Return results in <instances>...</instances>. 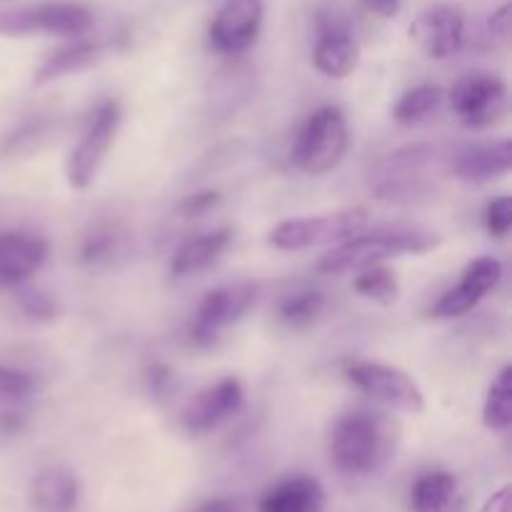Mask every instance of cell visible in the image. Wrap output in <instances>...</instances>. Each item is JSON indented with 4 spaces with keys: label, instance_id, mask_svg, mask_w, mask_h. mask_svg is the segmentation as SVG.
<instances>
[{
    "label": "cell",
    "instance_id": "cell-21",
    "mask_svg": "<svg viewBox=\"0 0 512 512\" xmlns=\"http://www.w3.org/2000/svg\"><path fill=\"white\" fill-rule=\"evenodd\" d=\"M125 258V233L115 225H98L90 230L80 245V265L90 273H103Z\"/></svg>",
    "mask_w": 512,
    "mask_h": 512
},
{
    "label": "cell",
    "instance_id": "cell-4",
    "mask_svg": "<svg viewBox=\"0 0 512 512\" xmlns=\"http://www.w3.org/2000/svg\"><path fill=\"white\" fill-rule=\"evenodd\" d=\"M368 213L363 208L340 210L318 218L283 220L270 230V245L278 250H305L318 245H338L355 238L368 228Z\"/></svg>",
    "mask_w": 512,
    "mask_h": 512
},
{
    "label": "cell",
    "instance_id": "cell-28",
    "mask_svg": "<svg viewBox=\"0 0 512 512\" xmlns=\"http://www.w3.org/2000/svg\"><path fill=\"white\" fill-rule=\"evenodd\" d=\"M15 303L23 310L25 318L35 320V323H53L58 318V303L50 298L48 293L38 288H23L15 293Z\"/></svg>",
    "mask_w": 512,
    "mask_h": 512
},
{
    "label": "cell",
    "instance_id": "cell-36",
    "mask_svg": "<svg viewBox=\"0 0 512 512\" xmlns=\"http://www.w3.org/2000/svg\"><path fill=\"white\" fill-rule=\"evenodd\" d=\"M363 5L370 10V13L378 15V18L390 20L400 13L403 0H363Z\"/></svg>",
    "mask_w": 512,
    "mask_h": 512
},
{
    "label": "cell",
    "instance_id": "cell-25",
    "mask_svg": "<svg viewBox=\"0 0 512 512\" xmlns=\"http://www.w3.org/2000/svg\"><path fill=\"white\" fill-rule=\"evenodd\" d=\"M353 290L380 305H393L400 298L398 275L385 268L383 263L368 265V268L360 270L358 278L353 280Z\"/></svg>",
    "mask_w": 512,
    "mask_h": 512
},
{
    "label": "cell",
    "instance_id": "cell-16",
    "mask_svg": "<svg viewBox=\"0 0 512 512\" xmlns=\"http://www.w3.org/2000/svg\"><path fill=\"white\" fill-rule=\"evenodd\" d=\"M512 168V143L508 138L475 143L450 155V173L465 183H488L503 178Z\"/></svg>",
    "mask_w": 512,
    "mask_h": 512
},
{
    "label": "cell",
    "instance_id": "cell-6",
    "mask_svg": "<svg viewBox=\"0 0 512 512\" xmlns=\"http://www.w3.org/2000/svg\"><path fill=\"white\" fill-rule=\"evenodd\" d=\"M93 28V13L80 3H38L28 8L0 10V35L23 38V35H83Z\"/></svg>",
    "mask_w": 512,
    "mask_h": 512
},
{
    "label": "cell",
    "instance_id": "cell-35",
    "mask_svg": "<svg viewBox=\"0 0 512 512\" xmlns=\"http://www.w3.org/2000/svg\"><path fill=\"white\" fill-rule=\"evenodd\" d=\"M480 512H512V488L510 485H503L498 493L490 495L485 500V505L480 508Z\"/></svg>",
    "mask_w": 512,
    "mask_h": 512
},
{
    "label": "cell",
    "instance_id": "cell-29",
    "mask_svg": "<svg viewBox=\"0 0 512 512\" xmlns=\"http://www.w3.org/2000/svg\"><path fill=\"white\" fill-rule=\"evenodd\" d=\"M50 140V128L45 123H40V120H35V123H28L23 125V128L18 130V133H13L8 138V143H5V153H35V150L40 148L43 143H48Z\"/></svg>",
    "mask_w": 512,
    "mask_h": 512
},
{
    "label": "cell",
    "instance_id": "cell-12",
    "mask_svg": "<svg viewBox=\"0 0 512 512\" xmlns=\"http://www.w3.org/2000/svg\"><path fill=\"white\" fill-rule=\"evenodd\" d=\"M410 38L428 58H450L463 48L465 13L458 5H430L410 23Z\"/></svg>",
    "mask_w": 512,
    "mask_h": 512
},
{
    "label": "cell",
    "instance_id": "cell-22",
    "mask_svg": "<svg viewBox=\"0 0 512 512\" xmlns=\"http://www.w3.org/2000/svg\"><path fill=\"white\" fill-rule=\"evenodd\" d=\"M458 483L445 470H433L415 480L410 490V510L413 512H448L453 505Z\"/></svg>",
    "mask_w": 512,
    "mask_h": 512
},
{
    "label": "cell",
    "instance_id": "cell-33",
    "mask_svg": "<svg viewBox=\"0 0 512 512\" xmlns=\"http://www.w3.org/2000/svg\"><path fill=\"white\" fill-rule=\"evenodd\" d=\"M490 35H493L495 43L510 45L512 38V5L505 3L503 8H498L490 18Z\"/></svg>",
    "mask_w": 512,
    "mask_h": 512
},
{
    "label": "cell",
    "instance_id": "cell-7",
    "mask_svg": "<svg viewBox=\"0 0 512 512\" xmlns=\"http://www.w3.org/2000/svg\"><path fill=\"white\" fill-rule=\"evenodd\" d=\"M345 375L360 393L373 398L375 403L385 405V408L410 415H418L425 410V395L420 385L395 365L358 360V363L348 365Z\"/></svg>",
    "mask_w": 512,
    "mask_h": 512
},
{
    "label": "cell",
    "instance_id": "cell-19",
    "mask_svg": "<svg viewBox=\"0 0 512 512\" xmlns=\"http://www.w3.org/2000/svg\"><path fill=\"white\" fill-rule=\"evenodd\" d=\"M233 238V228H220L213 230V233L185 240V243L175 250L173 263H170V275H173V278H190V275L200 273V270H208L210 265L218 263L220 255L230 248Z\"/></svg>",
    "mask_w": 512,
    "mask_h": 512
},
{
    "label": "cell",
    "instance_id": "cell-32",
    "mask_svg": "<svg viewBox=\"0 0 512 512\" xmlns=\"http://www.w3.org/2000/svg\"><path fill=\"white\" fill-rule=\"evenodd\" d=\"M25 423H28V418L20 408H0V443L18 438L23 433Z\"/></svg>",
    "mask_w": 512,
    "mask_h": 512
},
{
    "label": "cell",
    "instance_id": "cell-18",
    "mask_svg": "<svg viewBox=\"0 0 512 512\" xmlns=\"http://www.w3.org/2000/svg\"><path fill=\"white\" fill-rule=\"evenodd\" d=\"M30 500L40 512H73L80 500V483L73 470L50 465L35 475Z\"/></svg>",
    "mask_w": 512,
    "mask_h": 512
},
{
    "label": "cell",
    "instance_id": "cell-20",
    "mask_svg": "<svg viewBox=\"0 0 512 512\" xmlns=\"http://www.w3.org/2000/svg\"><path fill=\"white\" fill-rule=\"evenodd\" d=\"M105 58V45L95 43V40H75V43L65 45V48L55 50L48 58L43 60L38 70H35L33 83L48 85L53 80L65 78V75L80 73V70H88L93 65H98Z\"/></svg>",
    "mask_w": 512,
    "mask_h": 512
},
{
    "label": "cell",
    "instance_id": "cell-34",
    "mask_svg": "<svg viewBox=\"0 0 512 512\" xmlns=\"http://www.w3.org/2000/svg\"><path fill=\"white\" fill-rule=\"evenodd\" d=\"M218 200H220V193H215V190H205V193L190 195V198L180 205V210H183L185 215H203L208 213Z\"/></svg>",
    "mask_w": 512,
    "mask_h": 512
},
{
    "label": "cell",
    "instance_id": "cell-26",
    "mask_svg": "<svg viewBox=\"0 0 512 512\" xmlns=\"http://www.w3.org/2000/svg\"><path fill=\"white\" fill-rule=\"evenodd\" d=\"M325 298L318 290H303V293H293L288 298L280 300L278 318L280 323L288 325L293 330H303L313 325L315 320L323 315Z\"/></svg>",
    "mask_w": 512,
    "mask_h": 512
},
{
    "label": "cell",
    "instance_id": "cell-23",
    "mask_svg": "<svg viewBox=\"0 0 512 512\" xmlns=\"http://www.w3.org/2000/svg\"><path fill=\"white\" fill-rule=\"evenodd\" d=\"M445 93L438 85H418V88L408 90L400 95V100L393 108L395 123L400 125H418L425 123L433 113H438L440 103H443Z\"/></svg>",
    "mask_w": 512,
    "mask_h": 512
},
{
    "label": "cell",
    "instance_id": "cell-37",
    "mask_svg": "<svg viewBox=\"0 0 512 512\" xmlns=\"http://www.w3.org/2000/svg\"><path fill=\"white\" fill-rule=\"evenodd\" d=\"M190 512H238V508H235V503H230V500L213 498V500H205V503H200L198 508L190 510Z\"/></svg>",
    "mask_w": 512,
    "mask_h": 512
},
{
    "label": "cell",
    "instance_id": "cell-8",
    "mask_svg": "<svg viewBox=\"0 0 512 512\" xmlns=\"http://www.w3.org/2000/svg\"><path fill=\"white\" fill-rule=\"evenodd\" d=\"M255 300H258V283H248V280L205 293L188 328L190 343L200 348L213 345L225 328L238 323L253 308Z\"/></svg>",
    "mask_w": 512,
    "mask_h": 512
},
{
    "label": "cell",
    "instance_id": "cell-15",
    "mask_svg": "<svg viewBox=\"0 0 512 512\" xmlns=\"http://www.w3.org/2000/svg\"><path fill=\"white\" fill-rule=\"evenodd\" d=\"M48 258V240L40 235L23 233H0V290L18 288L33 273L43 268Z\"/></svg>",
    "mask_w": 512,
    "mask_h": 512
},
{
    "label": "cell",
    "instance_id": "cell-14",
    "mask_svg": "<svg viewBox=\"0 0 512 512\" xmlns=\"http://www.w3.org/2000/svg\"><path fill=\"white\" fill-rule=\"evenodd\" d=\"M503 278V263L493 255H483V258H475L465 265L463 278L455 288H450L438 303L433 305L430 315L438 320H450L460 318V315L470 313L495 285Z\"/></svg>",
    "mask_w": 512,
    "mask_h": 512
},
{
    "label": "cell",
    "instance_id": "cell-27",
    "mask_svg": "<svg viewBox=\"0 0 512 512\" xmlns=\"http://www.w3.org/2000/svg\"><path fill=\"white\" fill-rule=\"evenodd\" d=\"M35 380L25 370L0 365V408H20L33 395Z\"/></svg>",
    "mask_w": 512,
    "mask_h": 512
},
{
    "label": "cell",
    "instance_id": "cell-2",
    "mask_svg": "<svg viewBox=\"0 0 512 512\" xmlns=\"http://www.w3.org/2000/svg\"><path fill=\"white\" fill-rule=\"evenodd\" d=\"M440 245V235L423 233V230H388V233H360L355 238L333 245L325 255H320L315 270L323 275H340L350 270H363L368 265L383 263L398 255H420L435 250Z\"/></svg>",
    "mask_w": 512,
    "mask_h": 512
},
{
    "label": "cell",
    "instance_id": "cell-10",
    "mask_svg": "<svg viewBox=\"0 0 512 512\" xmlns=\"http://www.w3.org/2000/svg\"><path fill=\"white\" fill-rule=\"evenodd\" d=\"M450 108L468 128L498 125L508 115V85L498 75H468L450 90Z\"/></svg>",
    "mask_w": 512,
    "mask_h": 512
},
{
    "label": "cell",
    "instance_id": "cell-1",
    "mask_svg": "<svg viewBox=\"0 0 512 512\" xmlns=\"http://www.w3.org/2000/svg\"><path fill=\"white\" fill-rule=\"evenodd\" d=\"M395 450V428L373 410H350L333 423L328 440L330 463L345 475H370L388 463Z\"/></svg>",
    "mask_w": 512,
    "mask_h": 512
},
{
    "label": "cell",
    "instance_id": "cell-24",
    "mask_svg": "<svg viewBox=\"0 0 512 512\" xmlns=\"http://www.w3.org/2000/svg\"><path fill=\"white\" fill-rule=\"evenodd\" d=\"M483 425L495 433H505L512 425V368L505 365L493 380L483 405Z\"/></svg>",
    "mask_w": 512,
    "mask_h": 512
},
{
    "label": "cell",
    "instance_id": "cell-5",
    "mask_svg": "<svg viewBox=\"0 0 512 512\" xmlns=\"http://www.w3.org/2000/svg\"><path fill=\"white\" fill-rule=\"evenodd\" d=\"M120 120H123V110H120L118 100L108 98L95 108L88 130L65 160V180L70 188L88 190L93 185L110 145L115 143Z\"/></svg>",
    "mask_w": 512,
    "mask_h": 512
},
{
    "label": "cell",
    "instance_id": "cell-17",
    "mask_svg": "<svg viewBox=\"0 0 512 512\" xmlns=\"http://www.w3.org/2000/svg\"><path fill=\"white\" fill-rule=\"evenodd\" d=\"M260 512H323L325 490L323 485L308 475H293L280 480L268 490L258 503Z\"/></svg>",
    "mask_w": 512,
    "mask_h": 512
},
{
    "label": "cell",
    "instance_id": "cell-3",
    "mask_svg": "<svg viewBox=\"0 0 512 512\" xmlns=\"http://www.w3.org/2000/svg\"><path fill=\"white\" fill-rule=\"evenodd\" d=\"M350 145L348 120L335 105H323L308 115L293 145V163L305 175H325L340 165Z\"/></svg>",
    "mask_w": 512,
    "mask_h": 512
},
{
    "label": "cell",
    "instance_id": "cell-30",
    "mask_svg": "<svg viewBox=\"0 0 512 512\" xmlns=\"http://www.w3.org/2000/svg\"><path fill=\"white\" fill-rule=\"evenodd\" d=\"M485 228L493 238H505L512 228V198L503 195V198H495L493 203L485 210Z\"/></svg>",
    "mask_w": 512,
    "mask_h": 512
},
{
    "label": "cell",
    "instance_id": "cell-13",
    "mask_svg": "<svg viewBox=\"0 0 512 512\" xmlns=\"http://www.w3.org/2000/svg\"><path fill=\"white\" fill-rule=\"evenodd\" d=\"M265 0H225L210 23V43L223 55H240L258 40Z\"/></svg>",
    "mask_w": 512,
    "mask_h": 512
},
{
    "label": "cell",
    "instance_id": "cell-31",
    "mask_svg": "<svg viewBox=\"0 0 512 512\" xmlns=\"http://www.w3.org/2000/svg\"><path fill=\"white\" fill-rule=\"evenodd\" d=\"M143 383H145V393H148L150 398L165 400L170 398V390H173L175 373L165 363H153L145 368Z\"/></svg>",
    "mask_w": 512,
    "mask_h": 512
},
{
    "label": "cell",
    "instance_id": "cell-9",
    "mask_svg": "<svg viewBox=\"0 0 512 512\" xmlns=\"http://www.w3.org/2000/svg\"><path fill=\"white\" fill-rule=\"evenodd\" d=\"M313 63L323 75L343 80L360 63V45L353 35L350 18L338 8H325L315 15Z\"/></svg>",
    "mask_w": 512,
    "mask_h": 512
},
{
    "label": "cell",
    "instance_id": "cell-11",
    "mask_svg": "<svg viewBox=\"0 0 512 512\" xmlns=\"http://www.w3.org/2000/svg\"><path fill=\"white\" fill-rule=\"evenodd\" d=\"M245 388L238 378L225 375L218 383L208 385L200 390L188 405H185L183 415H180V425L188 435H208L218 430L225 420L233 418L240 408H243Z\"/></svg>",
    "mask_w": 512,
    "mask_h": 512
}]
</instances>
